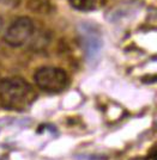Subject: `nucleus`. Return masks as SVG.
<instances>
[{
    "label": "nucleus",
    "mask_w": 157,
    "mask_h": 160,
    "mask_svg": "<svg viewBox=\"0 0 157 160\" xmlns=\"http://www.w3.org/2000/svg\"><path fill=\"white\" fill-rule=\"evenodd\" d=\"M37 93L25 79L10 77L0 80V104L6 110L24 111L34 104Z\"/></svg>",
    "instance_id": "obj_1"
},
{
    "label": "nucleus",
    "mask_w": 157,
    "mask_h": 160,
    "mask_svg": "<svg viewBox=\"0 0 157 160\" xmlns=\"http://www.w3.org/2000/svg\"><path fill=\"white\" fill-rule=\"evenodd\" d=\"M34 81L36 86L46 93H59L67 86L68 77L62 68L44 66L35 72Z\"/></svg>",
    "instance_id": "obj_2"
},
{
    "label": "nucleus",
    "mask_w": 157,
    "mask_h": 160,
    "mask_svg": "<svg viewBox=\"0 0 157 160\" xmlns=\"http://www.w3.org/2000/svg\"><path fill=\"white\" fill-rule=\"evenodd\" d=\"M78 31H79V38H81L85 58L90 63H92L94 61L98 59L100 52L102 49V35L97 27L85 22L79 24Z\"/></svg>",
    "instance_id": "obj_3"
},
{
    "label": "nucleus",
    "mask_w": 157,
    "mask_h": 160,
    "mask_svg": "<svg viewBox=\"0 0 157 160\" xmlns=\"http://www.w3.org/2000/svg\"><path fill=\"white\" fill-rule=\"evenodd\" d=\"M34 30L35 25L30 18L18 17L6 29L4 41L11 47H22L30 40Z\"/></svg>",
    "instance_id": "obj_4"
},
{
    "label": "nucleus",
    "mask_w": 157,
    "mask_h": 160,
    "mask_svg": "<svg viewBox=\"0 0 157 160\" xmlns=\"http://www.w3.org/2000/svg\"><path fill=\"white\" fill-rule=\"evenodd\" d=\"M67 1L75 10L82 11V12L95 10L98 4V0H67Z\"/></svg>",
    "instance_id": "obj_5"
},
{
    "label": "nucleus",
    "mask_w": 157,
    "mask_h": 160,
    "mask_svg": "<svg viewBox=\"0 0 157 160\" xmlns=\"http://www.w3.org/2000/svg\"><path fill=\"white\" fill-rule=\"evenodd\" d=\"M19 4V0H0V5L6 7H16Z\"/></svg>",
    "instance_id": "obj_6"
},
{
    "label": "nucleus",
    "mask_w": 157,
    "mask_h": 160,
    "mask_svg": "<svg viewBox=\"0 0 157 160\" xmlns=\"http://www.w3.org/2000/svg\"><path fill=\"white\" fill-rule=\"evenodd\" d=\"M1 27H3V19L0 18V29H1Z\"/></svg>",
    "instance_id": "obj_7"
}]
</instances>
